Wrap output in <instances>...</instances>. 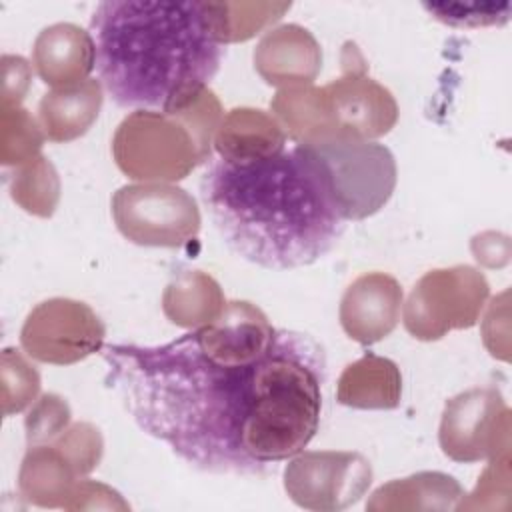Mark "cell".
Returning a JSON list of instances; mask_svg holds the SVG:
<instances>
[{
  "mask_svg": "<svg viewBox=\"0 0 512 512\" xmlns=\"http://www.w3.org/2000/svg\"><path fill=\"white\" fill-rule=\"evenodd\" d=\"M402 286L386 272L358 276L340 298V326L358 344H374L390 336L400 322Z\"/></svg>",
  "mask_w": 512,
  "mask_h": 512,
  "instance_id": "obj_12",
  "label": "cell"
},
{
  "mask_svg": "<svg viewBox=\"0 0 512 512\" xmlns=\"http://www.w3.org/2000/svg\"><path fill=\"white\" fill-rule=\"evenodd\" d=\"M52 444L64 452L80 476L94 470L102 456V436L88 422L72 424Z\"/></svg>",
  "mask_w": 512,
  "mask_h": 512,
  "instance_id": "obj_25",
  "label": "cell"
},
{
  "mask_svg": "<svg viewBox=\"0 0 512 512\" xmlns=\"http://www.w3.org/2000/svg\"><path fill=\"white\" fill-rule=\"evenodd\" d=\"M222 118L220 102L210 90L180 112L136 110L114 134L116 166L144 182L182 180L212 158L214 134Z\"/></svg>",
  "mask_w": 512,
  "mask_h": 512,
  "instance_id": "obj_4",
  "label": "cell"
},
{
  "mask_svg": "<svg viewBox=\"0 0 512 512\" xmlns=\"http://www.w3.org/2000/svg\"><path fill=\"white\" fill-rule=\"evenodd\" d=\"M80 474L54 444L30 446L20 468V490L36 506L64 508Z\"/></svg>",
  "mask_w": 512,
  "mask_h": 512,
  "instance_id": "obj_18",
  "label": "cell"
},
{
  "mask_svg": "<svg viewBox=\"0 0 512 512\" xmlns=\"http://www.w3.org/2000/svg\"><path fill=\"white\" fill-rule=\"evenodd\" d=\"M286 142L288 136L274 114L258 108L230 110L214 134L216 156L232 164L278 154Z\"/></svg>",
  "mask_w": 512,
  "mask_h": 512,
  "instance_id": "obj_15",
  "label": "cell"
},
{
  "mask_svg": "<svg viewBox=\"0 0 512 512\" xmlns=\"http://www.w3.org/2000/svg\"><path fill=\"white\" fill-rule=\"evenodd\" d=\"M402 398V376L390 358L366 354L338 378L336 400L358 410H394Z\"/></svg>",
  "mask_w": 512,
  "mask_h": 512,
  "instance_id": "obj_17",
  "label": "cell"
},
{
  "mask_svg": "<svg viewBox=\"0 0 512 512\" xmlns=\"http://www.w3.org/2000/svg\"><path fill=\"white\" fill-rule=\"evenodd\" d=\"M40 390V376L16 350L6 348L2 352V392H4V416L20 412L34 404Z\"/></svg>",
  "mask_w": 512,
  "mask_h": 512,
  "instance_id": "obj_23",
  "label": "cell"
},
{
  "mask_svg": "<svg viewBox=\"0 0 512 512\" xmlns=\"http://www.w3.org/2000/svg\"><path fill=\"white\" fill-rule=\"evenodd\" d=\"M254 68L266 84L280 90L310 86L322 68V50L306 28L282 24L260 38L254 50Z\"/></svg>",
  "mask_w": 512,
  "mask_h": 512,
  "instance_id": "obj_13",
  "label": "cell"
},
{
  "mask_svg": "<svg viewBox=\"0 0 512 512\" xmlns=\"http://www.w3.org/2000/svg\"><path fill=\"white\" fill-rule=\"evenodd\" d=\"M300 146L344 222L364 220L392 198L398 170L388 146L348 136L300 142Z\"/></svg>",
  "mask_w": 512,
  "mask_h": 512,
  "instance_id": "obj_5",
  "label": "cell"
},
{
  "mask_svg": "<svg viewBox=\"0 0 512 512\" xmlns=\"http://www.w3.org/2000/svg\"><path fill=\"white\" fill-rule=\"evenodd\" d=\"M102 100V84L94 78L52 88L38 104V124L50 142H72L96 122Z\"/></svg>",
  "mask_w": 512,
  "mask_h": 512,
  "instance_id": "obj_16",
  "label": "cell"
},
{
  "mask_svg": "<svg viewBox=\"0 0 512 512\" xmlns=\"http://www.w3.org/2000/svg\"><path fill=\"white\" fill-rule=\"evenodd\" d=\"M102 360L136 426L202 472H274L320 426L324 346L248 300L162 346L106 344Z\"/></svg>",
  "mask_w": 512,
  "mask_h": 512,
  "instance_id": "obj_1",
  "label": "cell"
},
{
  "mask_svg": "<svg viewBox=\"0 0 512 512\" xmlns=\"http://www.w3.org/2000/svg\"><path fill=\"white\" fill-rule=\"evenodd\" d=\"M226 306L218 282L200 272L188 270L170 280L162 296L166 318L182 328H198L216 320Z\"/></svg>",
  "mask_w": 512,
  "mask_h": 512,
  "instance_id": "obj_19",
  "label": "cell"
},
{
  "mask_svg": "<svg viewBox=\"0 0 512 512\" xmlns=\"http://www.w3.org/2000/svg\"><path fill=\"white\" fill-rule=\"evenodd\" d=\"M200 198L224 244L266 270L310 266L346 232L300 144L240 164L212 156Z\"/></svg>",
  "mask_w": 512,
  "mask_h": 512,
  "instance_id": "obj_3",
  "label": "cell"
},
{
  "mask_svg": "<svg viewBox=\"0 0 512 512\" xmlns=\"http://www.w3.org/2000/svg\"><path fill=\"white\" fill-rule=\"evenodd\" d=\"M328 136L374 140L388 134L398 120V106L390 90L344 64V76L320 88Z\"/></svg>",
  "mask_w": 512,
  "mask_h": 512,
  "instance_id": "obj_11",
  "label": "cell"
},
{
  "mask_svg": "<svg viewBox=\"0 0 512 512\" xmlns=\"http://www.w3.org/2000/svg\"><path fill=\"white\" fill-rule=\"evenodd\" d=\"M70 422V408L64 398L56 394H44L32 404L24 420L28 446L46 444L56 440Z\"/></svg>",
  "mask_w": 512,
  "mask_h": 512,
  "instance_id": "obj_24",
  "label": "cell"
},
{
  "mask_svg": "<svg viewBox=\"0 0 512 512\" xmlns=\"http://www.w3.org/2000/svg\"><path fill=\"white\" fill-rule=\"evenodd\" d=\"M370 484V460L352 450H300L284 468V490L304 510H344L356 504Z\"/></svg>",
  "mask_w": 512,
  "mask_h": 512,
  "instance_id": "obj_8",
  "label": "cell"
},
{
  "mask_svg": "<svg viewBox=\"0 0 512 512\" xmlns=\"http://www.w3.org/2000/svg\"><path fill=\"white\" fill-rule=\"evenodd\" d=\"M10 190L14 202H18L26 212L46 218L52 216L58 204L60 182L54 166L44 156H38L18 168Z\"/></svg>",
  "mask_w": 512,
  "mask_h": 512,
  "instance_id": "obj_21",
  "label": "cell"
},
{
  "mask_svg": "<svg viewBox=\"0 0 512 512\" xmlns=\"http://www.w3.org/2000/svg\"><path fill=\"white\" fill-rule=\"evenodd\" d=\"M488 296L486 278L472 266L430 270L412 288L402 320L414 338L440 340L450 330L474 326Z\"/></svg>",
  "mask_w": 512,
  "mask_h": 512,
  "instance_id": "obj_7",
  "label": "cell"
},
{
  "mask_svg": "<svg viewBox=\"0 0 512 512\" xmlns=\"http://www.w3.org/2000/svg\"><path fill=\"white\" fill-rule=\"evenodd\" d=\"M102 88L120 108L180 112L220 70V2L106 0L88 26Z\"/></svg>",
  "mask_w": 512,
  "mask_h": 512,
  "instance_id": "obj_2",
  "label": "cell"
},
{
  "mask_svg": "<svg viewBox=\"0 0 512 512\" xmlns=\"http://www.w3.org/2000/svg\"><path fill=\"white\" fill-rule=\"evenodd\" d=\"M32 66L38 78L52 88L88 80V74L96 68L90 32L68 22L44 28L32 48Z\"/></svg>",
  "mask_w": 512,
  "mask_h": 512,
  "instance_id": "obj_14",
  "label": "cell"
},
{
  "mask_svg": "<svg viewBox=\"0 0 512 512\" xmlns=\"http://www.w3.org/2000/svg\"><path fill=\"white\" fill-rule=\"evenodd\" d=\"M422 8L450 28H490L510 22L512 2H422Z\"/></svg>",
  "mask_w": 512,
  "mask_h": 512,
  "instance_id": "obj_22",
  "label": "cell"
},
{
  "mask_svg": "<svg viewBox=\"0 0 512 512\" xmlns=\"http://www.w3.org/2000/svg\"><path fill=\"white\" fill-rule=\"evenodd\" d=\"M406 498H412L406 508H432V510H454L464 498L462 486L456 478L444 472H418L402 480H392L380 486L372 500L366 504L368 510H398Z\"/></svg>",
  "mask_w": 512,
  "mask_h": 512,
  "instance_id": "obj_20",
  "label": "cell"
},
{
  "mask_svg": "<svg viewBox=\"0 0 512 512\" xmlns=\"http://www.w3.org/2000/svg\"><path fill=\"white\" fill-rule=\"evenodd\" d=\"M110 206L118 232L148 248L186 246L202 224L196 200L170 182L126 184L114 192Z\"/></svg>",
  "mask_w": 512,
  "mask_h": 512,
  "instance_id": "obj_6",
  "label": "cell"
},
{
  "mask_svg": "<svg viewBox=\"0 0 512 512\" xmlns=\"http://www.w3.org/2000/svg\"><path fill=\"white\" fill-rule=\"evenodd\" d=\"M472 254L480 264L488 268H500L508 264V258H510L508 236L496 234V232L478 234L472 240Z\"/></svg>",
  "mask_w": 512,
  "mask_h": 512,
  "instance_id": "obj_26",
  "label": "cell"
},
{
  "mask_svg": "<svg viewBox=\"0 0 512 512\" xmlns=\"http://www.w3.org/2000/svg\"><path fill=\"white\" fill-rule=\"evenodd\" d=\"M438 442L454 462H480L508 454L510 410L500 390L470 388L444 404Z\"/></svg>",
  "mask_w": 512,
  "mask_h": 512,
  "instance_id": "obj_9",
  "label": "cell"
},
{
  "mask_svg": "<svg viewBox=\"0 0 512 512\" xmlns=\"http://www.w3.org/2000/svg\"><path fill=\"white\" fill-rule=\"evenodd\" d=\"M106 328L96 312L78 300L40 302L20 330L22 350L46 364H74L104 348Z\"/></svg>",
  "mask_w": 512,
  "mask_h": 512,
  "instance_id": "obj_10",
  "label": "cell"
}]
</instances>
